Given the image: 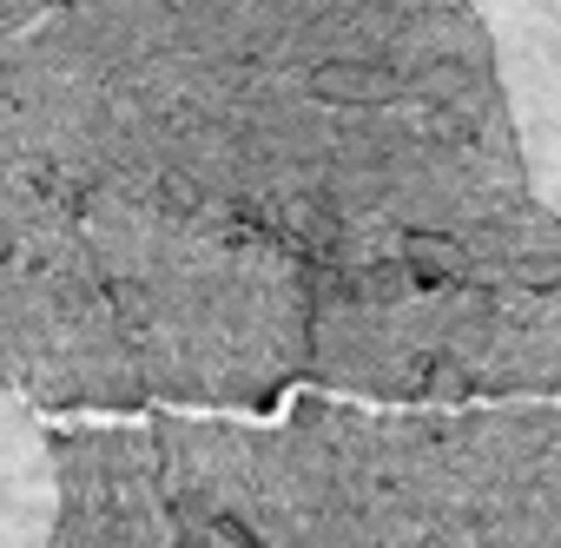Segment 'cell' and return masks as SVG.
I'll use <instances>...</instances> for the list:
<instances>
[{
    "mask_svg": "<svg viewBox=\"0 0 561 548\" xmlns=\"http://www.w3.org/2000/svg\"><path fill=\"white\" fill-rule=\"evenodd\" d=\"M14 21L21 0H0V384L73 410L106 403L126 377L139 225L41 146L8 80Z\"/></svg>",
    "mask_w": 561,
    "mask_h": 548,
    "instance_id": "6da1fadb",
    "label": "cell"
},
{
    "mask_svg": "<svg viewBox=\"0 0 561 548\" xmlns=\"http://www.w3.org/2000/svg\"><path fill=\"white\" fill-rule=\"evenodd\" d=\"M305 93L318 106H383L397 100V73L377 67V60H351V54H331L305 73Z\"/></svg>",
    "mask_w": 561,
    "mask_h": 548,
    "instance_id": "7a4b0ae2",
    "label": "cell"
},
{
    "mask_svg": "<svg viewBox=\"0 0 561 548\" xmlns=\"http://www.w3.org/2000/svg\"><path fill=\"white\" fill-rule=\"evenodd\" d=\"M403 271L416 285H449V278L469 271V251L456 238H443V231H410L403 238Z\"/></svg>",
    "mask_w": 561,
    "mask_h": 548,
    "instance_id": "3957f363",
    "label": "cell"
},
{
    "mask_svg": "<svg viewBox=\"0 0 561 548\" xmlns=\"http://www.w3.org/2000/svg\"><path fill=\"white\" fill-rule=\"evenodd\" d=\"M410 285H416V278L403 271V258H383V264H370V271H364V285H357V292H364L370 305H397Z\"/></svg>",
    "mask_w": 561,
    "mask_h": 548,
    "instance_id": "277c9868",
    "label": "cell"
},
{
    "mask_svg": "<svg viewBox=\"0 0 561 548\" xmlns=\"http://www.w3.org/2000/svg\"><path fill=\"white\" fill-rule=\"evenodd\" d=\"M462 87H469V67H462V60H436V67L423 73V93H430L436 106H449Z\"/></svg>",
    "mask_w": 561,
    "mask_h": 548,
    "instance_id": "5b68a950",
    "label": "cell"
},
{
    "mask_svg": "<svg viewBox=\"0 0 561 548\" xmlns=\"http://www.w3.org/2000/svg\"><path fill=\"white\" fill-rule=\"evenodd\" d=\"M423 390H436V397H462V390H469V370L449 364V357H436V364H423Z\"/></svg>",
    "mask_w": 561,
    "mask_h": 548,
    "instance_id": "8992f818",
    "label": "cell"
}]
</instances>
